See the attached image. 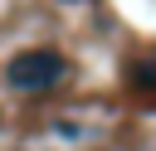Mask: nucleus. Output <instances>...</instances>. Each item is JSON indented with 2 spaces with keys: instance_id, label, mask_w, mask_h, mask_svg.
I'll return each instance as SVG.
<instances>
[{
  "instance_id": "f257e3e1",
  "label": "nucleus",
  "mask_w": 156,
  "mask_h": 151,
  "mask_svg": "<svg viewBox=\"0 0 156 151\" xmlns=\"http://www.w3.org/2000/svg\"><path fill=\"white\" fill-rule=\"evenodd\" d=\"M58 73H63V54H54V49H24V54H15L10 68H5V78H10L15 88H24V93L49 88Z\"/></svg>"
}]
</instances>
